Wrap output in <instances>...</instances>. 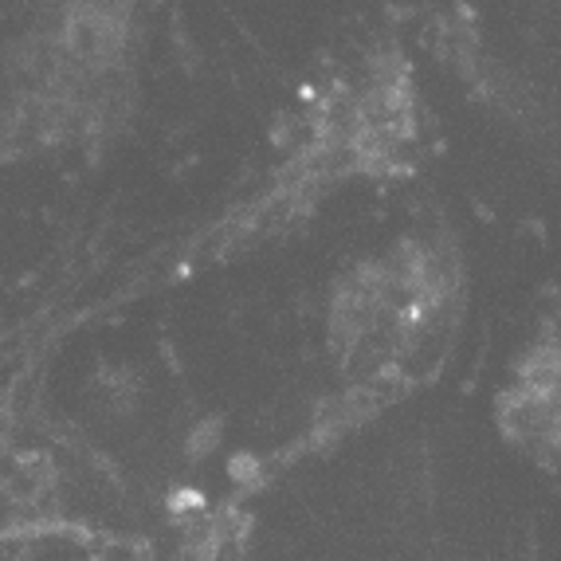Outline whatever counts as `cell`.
Returning a JSON list of instances; mask_svg holds the SVG:
<instances>
[{
	"mask_svg": "<svg viewBox=\"0 0 561 561\" xmlns=\"http://www.w3.org/2000/svg\"><path fill=\"white\" fill-rule=\"evenodd\" d=\"M459 290L463 275L448 243L397 240L342 279L330 307V337L354 374H397L448 334Z\"/></svg>",
	"mask_w": 561,
	"mask_h": 561,
	"instance_id": "6da1fadb",
	"label": "cell"
},
{
	"mask_svg": "<svg viewBox=\"0 0 561 561\" xmlns=\"http://www.w3.org/2000/svg\"><path fill=\"white\" fill-rule=\"evenodd\" d=\"M495 424L534 468L561 471V337L538 334L506 365L495 393Z\"/></svg>",
	"mask_w": 561,
	"mask_h": 561,
	"instance_id": "7a4b0ae2",
	"label": "cell"
}]
</instances>
